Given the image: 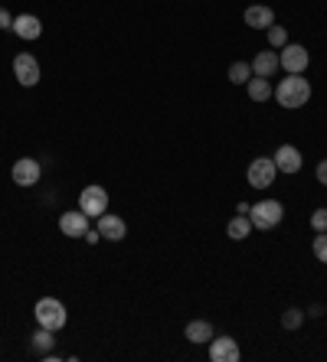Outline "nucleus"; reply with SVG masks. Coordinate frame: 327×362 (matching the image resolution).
Instances as JSON below:
<instances>
[{
	"mask_svg": "<svg viewBox=\"0 0 327 362\" xmlns=\"http://www.w3.org/2000/svg\"><path fill=\"white\" fill-rule=\"evenodd\" d=\"M272 98H275L282 108H288V111L304 108V105L311 101V82L304 76H288V78H282V82L275 85Z\"/></svg>",
	"mask_w": 327,
	"mask_h": 362,
	"instance_id": "obj_1",
	"label": "nucleus"
},
{
	"mask_svg": "<svg viewBox=\"0 0 327 362\" xmlns=\"http://www.w3.org/2000/svg\"><path fill=\"white\" fill-rule=\"evenodd\" d=\"M33 317L40 327L52 329V333H59L62 327H66V320H69V313H66V303L56 300V297H40L33 307Z\"/></svg>",
	"mask_w": 327,
	"mask_h": 362,
	"instance_id": "obj_2",
	"label": "nucleus"
},
{
	"mask_svg": "<svg viewBox=\"0 0 327 362\" xmlns=\"http://www.w3.org/2000/svg\"><path fill=\"white\" fill-rule=\"evenodd\" d=\"M282 216H285V206L278 199H262V202H256V206H249L252 228H262V232L275 228L278 222H282Z\"/></svg>",
	"mask_w": 327,
	"mask_h": 362,
	"instance_id": "obj_3",
	"label": "nucleus"
},
{
	"mask_svg": "<svg viewBox=\"0 0 327 362\" xmlns=\"http://www.w3.org/2000/svg\"><path fill=\"white\" fill-rule=\"evenodd\" d=\"M79 209L86 212L88 219H98V216H105L108 212V189L98 183L86 186L82 193H79Z\"/></svg>",
	"mask_w": 327,
	"mask_h": 362,
	"instance_id": "obj_4",
	"label": "nucleus"
},
{
	"mask_svg": "<svg viewBox=\"0 0 327 362\" xmlns=\"http://www.w3.org/2000/svg\"><path fill=\"white\" fill-rule=\"evenodd\" d=\"M278 62H282V69L288 72V76H304L311 56H308V49H304L302 42H288V46L278 49Z\"/></svg>",
	"mask_w": 327,
	"mask_h": 362,
	"instance_id": "obj_5",
	"label": "nucleus"
},
{
	"mask_svg": "<svg viewBox=\"0 0 327 362\" xmlns=\"http://www.w3.org/2000/svg\"><path fill=\"white\" fill-rule=\"evenodd\" d=\"M278 177V167L272 157H256V160L249 163V170H246V180H249V186H256V189H268V186L275 183Z\"/></svg>",
	"mask_w": 327,
	"mask_h": 362,
	"instance_id": "obj_6",
	"label": "nucleus"
},
{
	"mask_svg": "<svg viewBox=\"0 0 327 362\" xmlns=\"http://www.w3.org/2000/svg\"><path fill=\"white\" fill-rule=\"evenodd\" d=\"M13 78H17L23 88L40 85V62H36L33 52H17V56H13Z\"/></svg>",
	"mask_w": 327,
	"mask_h": 362,
	"instance_id": "obj_7",
	"label": "nucleus"
},
{
	"mask_svg": "<svg viewBox=\"0 0 327 362\" xmlns=\"http://www.w3.org/2000/svg\"><path fill=\"white\" fill-rule=\"evenodd\" d=\"M10 177H13V183H17V186L30 189V186L40 183L43 167H40V160H36V157H20V160L13 163V170H10Z\"/></svg>",
	"mask_w": 327,
	"mask_h": 362,
	"instance_id": "obj_8",
	"label": "nucleus"
},
{
	"mask_svg": "<svg viewBox=\"0 0 327 362\" xmlns=\"http://www.w3.org/2000/svg\"><path fill=\"white\" fill-rule=\"evenodd\" d=\"M272 160H275L278 173H288V177H294V173H298V170L304 167V157H302V151H298L294 144H282V147L275 151V157H272Z\"/></svg>",
	"mask_w": 327,
	"mask_h": 362,
	"instance_id": "obj_9",
	"label": "nucleus"
},
{
	"mask_svg": "<svg viewBox=\"0 0 327 362\" xmlns=\"http://www.w3.org/2000/svg\"><path fill=\"white\" fill-rule=\"evenodd\" d=\"M210 359L213 362H239L242 349L233 337H213L210 339Z\"/></svg>",
	"mask_w": 327,
	"mask_h": 362,
	"instance_id": "obj_10",
	"label": "nucleus"
},
{
	"mask_svg": "<svg viewBox=\"0 0 327 362\" xmlns=\"http://www.w3.org/2000/svg\"><path fill=\"white\" fill-rule=\"evenodd\" d=\"M59 232L66 238H86L88 232V216L82 209H69L59 216Z\"/></svg>",
	"mask_w": 327,
	"mask_h": 362,
	"instance_id": "obj_11",
	"label": "nucleus"
},
{
	"mask_svg": "<svg viewBox=\"0 0 327 362\" xmlns=\"http://www.w3.org/2000/svg\"><path fill=\"white\" fill-rule=\"evenodd\" d=\"M242 20H246V26H252V30H268V26L275 23V10L265 7V4H252V7H246Z\"/></svg>",
	"mask_w": 327,
	"mask_h": 362,
	"instance_id": "obj_12",
	"label": "nucleus"
},
{
	"mask_svg": "<svg viewBox=\"0 0 327 362\" xmlns=\"http://www.w3.org/2000/svg\"><path fill=\"white\" fill-rule=\"evenodd\" d=\"M98 232H102V238H108V242H121V238L128 235V222L121 219V216L105 212V216H98Z\"/></svg>",
	"mask_w": 327,
	"mask_h": 362,
	"instance_id": "obj_13",
	"label": "nucleus"
},
{
	"mask_svg": "<svg viewBox=\"0 0 327 362\" xmlns=\"http://www.w3.org/2000/svg\"><path fill=\"white\" fill-rule=\"evenodd\" d=\"M282 69V62H278V52L275 49H262L256 52V59H252V76L258 78H272Z\"/></svg>",
	"mask_w": 327,
	"mask_h": 362,
	"instance_id": "obj_14",
	"label": "nucleus"
},
{
	"mask_svg": "<svg viewBox=\"0 0 327 362\" xmlns=\"http://www.w3.org/2000/svg\"><path fill=\"white\" fill-rule=\"evenodd\" d=\"M13 33H17L20 40L33 42L43 36V23H40V17H33V13H20V17H13Z\"/></svg>",
	"mask_w": 327,
	"mask_h": 362,
	"instance_id": "obj_15",
	"label": "nucleus"
},
{
	"mask_svg": "<svg viewBox=\"0 0 327 362\" xmlns=\"http://www.w3.org/2000/svg\"><path fill=\"white\" fill-rule=\"evenodd\" d=\"M183 337L190 339V343H210V339L216 337V329H213V323L210 320H190L187 323V329H183Z\"/></svg>",
	"mask_w": 327,
	"mask_h": 362,
	"instance_id": "obj_16",
	"label": "nucleus"
},
{
	"mask_svg": "<svg viewBox=\"0 0 327 362\" xmlns=\"http://www.w3.org/2000/svg\"><path fill=\"white\" fill-rule=\"evenodd\" d=\"M226 235L233 238V242H246V238L252 235V219H249V212H239L236 219H229V226H226Z\"/></svg>",
	"mask_w": 327,
	"mask_h": 362,
	"instance_id": "obj_17",
	"label": "nucleus"
},
{
	"mask_svg": "<svg viewBox=\"0 0 327 362\" xmlns=\"http://www.w3.org/2000/svg\"><path fill=\"white\" fill-rule=\"evenodd\" d=\"M246 92H249V98H252V101H258V105H262V101L272 98V92H275V88H272V82H268V78L252 76L249 82H246Z\"/></svg>",
	"mask_w": 327,
	"mask_h": 362,
	"instance_id": "obj_18",
	"label": "nucleus"
},
{
	"mask_svg": "<svg viewBox=\"0 0 327 362\" xmlns=\"http://www.w3.org/2000/svg\"><path fill=\"white\" fill-rule=\"evenodd\" d=\"M56 333H52V329H46V327H40L33 333V353L36 356H46V353H52V346H56Z\"/></svg>",
	"mask_w": 327,
	"mask_h": 362,
	"instance_id": "obj_19",
	"label": "nucleus"
},
{
	"mask_svg": "<svg viewBox=\"0 0 327 362\" xmlns=\"http://www.w3.org/2000/svg\"><path fill=\"white\" fill-rule=\"evenodd\" d=\"M252 78V62H233L229 66V82L233 85H246Z\"/></svg>",
	"mask_w": 327,
	"mask_h": 362,
	"instance_id": "obj_20",
	"label": "nucleus"
},
{
	"mask_svg": "<svg viewBox=\"0 0 327 362\" xmlns=\"http://www.w3.org/2000/svg\"><path fill=\"white\" fill-rule=\"evenodd\" d=\"M265 33H268V46H272V49H282V46H288V30H285V26L272 23Z\"/></svg>",
	"mask_w": 327,
	"mask_h": 362,
	"instance_id": "obj_21",
	"label": "nucleus"
},
{
	"mask_svg": "<svg viewBox=\"0 0 327 362\" xmlns=\"http://www.w3.org/2000/svg\"><path fill=\"white\" fill-rule=\"evenodd\" d=\"M304 323V310H298V307H288V310L282 313V327L285 329H298Z\"/></svg>",
	"mask_w": 327,
	"mask_h": 362,
	"instance_id": "obj_22",
	"label": "nucleus"
},
{
	"mask_svg": "<svg viewBox=\"0 0 327 362\" xmlns=\"http://www.w3.org/2000/svg\"><path fill=\"white\" fill-rule=\"evenodd\" d=\"M311 252H314V258H318L321 264H327V232H318V235H314Z\"/></svg>",
	"mask_w": 327,
	"mask_h": 362,
	"instance_id": "obj_23",
	"label": "nucleus"
},
{
	"mask_svg": "<svg viewBox=\"0 0 327 362\" xmlns=\"http://www.w3.org/2000/svg\"><path fill=\"white\" fill-rule=\"evenodd\" d=\"M311 228H314V232H327V209L311 212Z\"/></svg>",
	"mask_w": 327,
	"mask_h": 362,
	"instance_id": "obj_24",
	"label": "nucleus"
},
{
	"mask_svg": "<svg viewBox=\"0 0 327 362\" xmlns=\"http://www.w3.org/2000/svg\"><path fill=\"white\" fill-rule=\"evenodd\" d=\"M0 30H13V13L7 7H0Z\"/></svg>",
	"mask_w": 327,
	"mask_h": 362,
	"instance_id": "obj_25",
	"label": "nucleus"
},
{
	"mask_svg": "<svg viewBox=\"0 0 327 362\" xmlns=\"http://www.w3.org/2000/svg\"><path fill=\"white\" fill-rule=\"evenodd\" d=\"M318 183H321V186H327V160H321V163H318Z\"/></svg>",
	"mask_w": 327,
	"mask_h": 362,
	"instance_id": "obj_26",
	"label": "nucleus"
},
{
	"mask_svg": "<svg viewBox=\"0 0 327 362\" xmlns=\"http://www.w3.org/2000/svg\"><path fill=\"white\" fill-rule=\"evenodd\" d=\"M98 238H102V232H98V228H88V232H86V242L88 245H98Z\"/></svg>",
	"mask_w": 327,
	"mask_h": 362,
	"instance_id": "obj_27",
	"label": "nucleus"
},
{
	"mask_svg": "<svg viewBox=\"0 0 327 362\" xmlns=\"http://www.w3.org/2000/svg\"><path fill=\"white\" fill-rule=\"evenodd\" d=\"M304 317H324V307H321V303H314V307H311Z\"/></svg>",
	"mask_w": 327,
	"mask_h": 362,
	"instance_id": "obj_28",
	"label": "nucleus"
}]
</instances>
